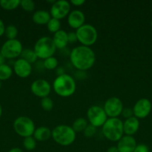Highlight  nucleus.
<instances>
[{
    "label": "nucleus",
    "mask_w": 152,
    "mask_h": 152,
    "mask_svg": "<svg viewBox=\"0 0 152 152\" xmlns=\"http://www.w3.org/2000/svg\"><path fill=\"white\" fill-rule=\"evenodd\" d=\"M70 62L74 68L80 71L90 69L95 62V53L90 47L79 45L74 48L69 54Z\"/></svg>",
    "instance_id": "obj_1"
},
{
    "label": "nucleus",
    "mask_w": 152,
    "mask_h": 152,
    "mask_svg": "<svg viewBox=\"0 0 152 152\" xmlns=\"http://www.w3.org/2000/svg\"><path fill=\"white\" fill-rule=\"evenodd\" d=\"M52 88L58 96L69 97L74 94L76 91L75 80L69 74H60L54 80Z\"/></svg>",
    "instance_id": "obj_2"
},
{
    "label": "nucleus",
    "mask_w": 152,
    "mask_h": 152,
    "mask_svg": "<svg viewBox=\"0 0 152 152\" xmlns=\"http://www.w3.org/2000/svg\"><path fill=\"white\" fill-rule=\"evenodd\" d=\"M104 137L112 142H118L124 136L123 121L119 117L108 118L101 127Z\"/></svg>",
    "instance_id": "obj_3"
},
{
    "label": "nucleus",
    "mask_w": 152,
    "mask_h": 152,
    "mask_svg": "<svg viewBox=\"0 0 152 152\" xmlns=\"http://www.w3.org/2000/svg\"><path fill=\"white\" fill-rule=\"evenodd\" d=\"M52 137L58 145L61 146H69L75 141L76 133L72 126L58 125L52 130Z\"/></svg>",
    "instance_id": "obj_4"
},
{
    "label": "nucleus",
    "mask_w": 152,
    "mask_h": 152,
    "mask_svg": "<svg viewBox=\"0 0 152 152\" xmlns=\"http://www.w3.org/2000/svg\"><path fill=\"white\" fill-rule=\"evenodd\" d=\"M33 50H34L38 59L44 60L51 56H54L57 48L52 38L49 37H42L37 40Z\"/></svg>",
    "instance_id": "obj_5"
},
{
    "label": "nucleus",
    "mask_w": 152,
    "mask_h": 152,
    "mask_svg": "<svg viewBox=\"0 0 152 152\" xmlns=\"http://www.w3.org/2000/svg\"><path fill=\"white\" fill-rule=\"evenodd\" d=\"M77 42L80 45L90 47L96 42L98 39V31L93 25L90 24H84L75 31Z\"/></svg>",
    "instance_id": "obj_6"
},
{
    "label": "nucleus",
    "mask_w": 152,
    "mask_h": 152,
    "mask_svg": "<svg viewBox=\"0 0 152 152\" xmlns=\"http://www.w3.org/2000/svg\"><path fill=\"white\" fill-rule=\"evenodd\" d=\"M13 128L14 132L23 138L33 136L36 129L34 122L26 116H20L15 119Z\"/></svg>",
    "instance_id": "obj_7"
},
{
    "label": "nucleus",
    "mask_w": 152,
    "mask_h": 152,
    "mask_svg": "<svg viewBox=\"0 0 152 152\" xmlns=\"http://www.w3.org/2000/svg\"><path fill=\"white\" fill-rule=\"evenodd\" d=\"M86 118L89 124L95 128H99L102 127L108 119V117L103 107L94 105L88 108L86 111Z\"/></svg>",
    "instance_id": "obj_8"
},
{
    "label": "nucleus",
    "mask_w": 152,
    "mask_h": 152,
    "mask_svg": "<svg viewBox=\"0 0 152 152\" xmlns=\"http://www.w3.org/2000/svg\"><path fill=\"white\" fill-rule=\"evenodd\" d=\"M23 48L19 40L7 39L0 48V52L5 59H12L20 56Z\"/></svg>",
    "instance_id": "obj_9"
},
{
    "label": "nucleus",
    "mask_w": 152,
    "mask_h": 152,
    "mask_svg": "<svg viewBox=\"0 0 152 152\" xmlns=\"http://www.w3.org/2000/svg\"><path fill=\"white\" fill-rule=\"evenodd\" d=\"M103 108L109 118H116L121 115L123 111V102L119 98L112 96L105 101Z\"/></svg>",
    "instance_id": "obj_10"
},
{
    "label": "nucleus",
    "mask_w": 152,
    "mask_h": 152,
    "mask_svg": "<svg viewBox=\"0 0 152 152\" xmlns=\"http://www.w3.org/2000/svg\"><path fill=\"white\" fill-rule=\"evenodd\" d=\"M71 10V4L66 0L55 1L50 8L51 16L52 18L61 20L69 15Z\"/></svg>",
    "instance_id": "obj_11"
},
{
    "label": "nucleus",
    "mask_w": 152,
    "mask_h": 152,
    "mask_svg": "<svg viewBox=\"0 0 152 152\" xmlns=\"http://www.w3.org/2000/svg\"><path fill=\"white\" fill-rule=\"evenodd\" d=\"M31 91L34 96L41 99L47 97L52 91V86L47 80L38 79L31 83Z\"/></svg>",
    "instance_id": "obj_12"
},
{
    "label": "nucleus",
    "mask_w": 152,
    "mask_h": 152,
    "mask_svg": "<svg viewBox=\"0 0 152 152\" xmlns=\"http://www.w3.org/2000/svg\"><path fill=\"white\" fill-rule=\"evenodd\" d=\"M152 104L148 99L142 98L137 101L133 107L134 116L137 119H144L150 114L151 111Z\"/></svg>",
    "instance_id": "obj_13"
},
{
    "label": "nucleus",
    "mask_w": 152,
    "mask_h": 152,
    "mask_svg": "<svg viewBox=\"0 0 152 152\" xmlns=\"http://www.w3.org/2000/svg\"><path fill=\"white\" fill-rule=\"evenodd\" d=\"M13 71L17 77L20 78H27L32 72V65L25 59L19 58L13 63Z\"/></svg>",
    "instance_id": "obj_14"
},
{
    "label": "nucleus",
    "mask_w": 152,
    "mask_h": 152,
    "mask_svg": "<svg viewBox=\"0 0 152 152\" xmlns=\"http://www.w3.org/2000/svg\"><path fill=\"white\" fill-rule=\"evenodd\" d=\"M67 23L72 29H78L85 24V15L81 10H73L67 16Z\"/></svg>",
    "instance_id": "obj_15"
},
{
    "label": "nucleus",
    "mask_w": 152,
    "mask_h": 152,
    "mask_svg": "<svg viewBox=\"0 0 152 152\" xmlns=\"http://www.w3.org/2000/svg\"><path fill=\"white\" fill-rule=\"evenodd\" d=\"M137 145V140L134 137L124 134L117 142L116 147L119 152H134Z\"/></svg>",
    "instance_id": "obj_16"
},
{
    "label": "nucleus",
    "mask_w": 152,
    "mask_h": 152,
    "mask_svg": "<svg viewBox=\"0 0 152 152\" xmlns=\"http://www.w3.org/2000/svg\"><path fill=\"white\" fill-rule=\"evenodd\" d=\"M139 128V120L134 116L128 119H125L123 122V130L125 135L133 136L135 134Z\"/></svg>",
    "instance_id": "obj_17"
},
{
    "label": "nucleus",
    "mask_w": 152,
    "mask_h": 152,
    "mask_svg": "<svg viewBox=\"0 0 152 152\" xmlns=\"http://www.w3.org/2000/svg\"><path fill=\"white\" fill-rule=\"evenodd\" d=\"M54 43L56 46L57 49H62L65 48L69 44L68 40V33L64 30H60L58 32L54 34L53 37H52Z\"/></svg>",
    "instance_id": "obj_18"
},
{
    "label": "nucleus",
    "mask_w": 152,
    "mask_h": 152,
    "mask_svg": "<svg viewBox=\"0 0 152 152\" xmlns=\"http://www.w3.org/2000/svg\"><path fill=\"white\" fill-rule=\"evenodd\" d=\"M52 16L50 13L46 10H36L32 15V20L36 25H47Z\"/></svg>",
    "instance_id": "obj_19"
},
{
    "label": "nucleus",
    "mask_w": 152,
    "mask_h": 152,
    "mask_svg": "<svg viewBox=\"0 0 152 152\" xmlns=\"http://www.w3.org/2000/svg\"><path fill=\"white\" fill-rule=\"evenodd\" d=\"M33 137L37 141L44 142L52 137V130L46 126H40L35 129Z\"/></svg>",
    "instance_id": "obj_20"
},
{
    "label": "nucleus",
    "mask_w": 152,
    "mask_h": 152,
    "mask_svg": "<svg viewBox=\"0 0 152 152\" xmlns=\"http://www.w3.org/2000/svg\"><path fill=\"white\" fill-rule=\"evenodd\" d=\"M88 125H89V123H88L86 119L83 118V117H79L73 122L72 128L76 134L80 133V132H83V131L85 130Z\"/></svg>",
    "instance_id": "obj_21"
},
{
    "label": "nucleus",
    "mask_w": 152,
    "mask_h": 152,
    "mask_svg": "<svg viewBox=\"0 0 152 152\" xmlns=\"http://www.w3.org/2000/svg\"><path fill=\"white\" fill-rule=\"evenodd\" d=\"M20 56V58L25 59V61H27V62H28L29 63H31V65H32L33 63H34V62H36V61L38 59V57H37V55H36L34 50H33V49L30 48H23Z\"/></svg>",
    "instance_id": "obj_22"
},
{
    "label": "nucleus",
    "mask_w": 152,
    "mask_h": 152,
    "mask_svg": "<svg viewBox=\"0 0 152 152\" xmlns=\"http://www.w3.org/2000/svg\"><path fill=\"white\" fill-rule=\"evenodd\" d=\"M13 68L7 64L0 65V80L5 81L9 80L13 74Z\"/></svg>",
    "instance_id": "obj_23"
},
{
    "label": "nucleus",
    "mask_w": 152,
    "mask_h": 152,
    "mask_svg": "<svg viewBox=\"0 0 152 152\" xmlns=\"http://www.w3.org/2000/svg\"><path fill=\"white\" fill-rule=\"evenodd\" d=\"M20 5V0H1L0 6L6 10H13Z\"/></svg>",
    "instance_id": "obj_24"
},
{
    "label": "nucleus",
    "mask_w": 152,
    "mask_h": 152,
    "mask_svg": "<svg viewBox=\"0 0 152 152\" xmlns=\"http://www.w3.org/2000/svg\"><path fill=\"white\" fill-rule=\"evenodd\" d=\"M46 26H47V28L49 32L52 33V34H55V33L61 30V20H58V19L52 17L47 23Z\"/></svg>",
    "instance_id": "obj_25"
},
{
    "label": "nucleus",
    "mask_w": 152,
    "mask_h": 152,
    "mask_svg": "<svg viewBox=\"0 0 152 152\" xmlns=\"http://www.w3.org/2000/svg\"><path fill=\"white\" fill-rule=\"evenodd\" d=\"M43 65L46 69L52 71V70H55V68L58 67V60L55 56H51V57H49L43 60Z\"/></svg>",
    "instance_id": "obj_26"
},
{
    "label": "nucleus",
    "mask_w": 152,
    "mask_h": 152,
    "mask_svg": "<svg viewBox=\"0 0 152 152\" xmlns=\"http://www.w3.org/2000/svg\"><path fill=\"white\" fill-rule=\"evenodd\" d=\"M4 35L7 39H16L18 35V29L15 25H10L5 27Z\"/></svg>",
    "instance_id": "obj_27"
},
{
    "label": "nucleus",
    "mask_w": 152,
    "mask_h": 152,
    "mask_svg": "<svg viewBox=\"0 0 152 152\" xmlns=\"http://www.w3.org/2000/svg\"><path fill=\"white\" fill-rule=\"evenodd\" d=\"M37 146V140L34 138V137H28L24 138L23 140V147L27 151H33Z\"/></svg>",
    "instance_id": "obj_28"
},
{
    "label": "nucleus",
    "mask_w": 152,
    "mask_h": 152,
    "mask_svg": "<svg viewBox=\"0 0 152 152\" xmlns=\"http://www.w3.org/2000/svg\"><path fill=\"white\" fill-rule=\"evenodd\" d=\"M40 105L44 111H50L54 107V102L52 98L47 96V97L42 98L40 101Z\"/></svg>",
    "instance_id": "obj_29"
},
{
    "label": "nucleus",
    "mask_w": 152,
    "mask_h": 152,
    "mask_svg": "<svg viewBox=\"0 0 152 152\" xmlns=\"http://www.w3.org/2000/svg\"><path fill=\"white\" fill-rule=\"evenodd\" d=\"M19 6L26 12H33L36 7L35 3L32 0H22Z\"/></svg>",
    "instance_id": "obj_30"
},
{
    "label": "nucleus",
    "mask_w": 152,
    "mask_h": 152,
    "mask_svg": "<svg viewBox=\"0 0 152 152\" xmlns=\"http://www.w3.org/2000/svg\"><path fill=\"white\" fill-rule=\"evenodd\" d=\"M96 130H97V128L94 127L92 126V125L89 124L86 128L85 129V130L83 131V135H84L86 137L88 138H91L94 136V135L96 134Z\"/></svg>",
    "instance_id": "obj_31"
},
{
    "label": "nucleus",
    "mask_w": 152,
    "mask_h": 152,
    "mask_svg": "<svg viewBox=\"0 0 152 152\" xmlns=\"http://www.w3.org/2000/svg\"><path fill=\"white\" fill-rule=\"evenodd\" d=\"M121 115L125 119H128L130 117H133L134 116V112H133L132 108H124L123 111H122Z\"/></svg>",
    "instance_id": "obj_32"
},
{
    "label": "nucleus",
    "mask_w": 152,
    "mask_h": 152,
    "mask_svg": "<svg viewBox=\"0 0 152 152\" xmlns=\"http://www.w3.org/2000/svg\"><path fill=\"white\" fill-rule=\"evenodd\" d=\"M134 152H149V148L145 144H139L136 146Z\"/></svg>",
    "instance_id": "obj_33"
},
{
    "label": "nucleus",
    "mask_w": 152,
    "mask_h": 152,
    "mask_svg": "<svg viewBox=\"0 0 152 152\" xmlns=\"http://www.w3.org/2000/svg\"><path fill=\"white\" fill-rule=\"evenodd\" d=\"M68 40L69 43H71V44H73V43H75L76 42H77V38L75 32L68 33Z\"/></svg>",
    "instance_id": "obj_34"
},
{
    "label": "nucleus",
    "mask_w": 152,
    "mask_h": 152,
    "mask_svg": "<svg viewBox=\"0 0 152 152\" xmlns=\"http://www.w3.org/2000/svg\"><path fill=\"white\" fill-rule=\"evenodd\" d=\"M70 4H72L74 6H77V7H79V6H81L86 2L85 0H71L69 1Z\"/></svg>",
    "instance_id": "obj_35"
},
{
    "label": "nucleus",
    "mask_w": 152,
    "mask_h": 152,
    "mask_svg": "<svg viewBox=\"0 0 152 152\" xmlns=\"http://www.w3.org/2000/svg\"><path fill=\"white\" fill-rule=\"evenodd\" d=\"M4 31H5V26H4L3 21L0 19V37L4 35Z\"/></svg>",
    "instance_id": "obj_36"
},
{
    "label": "nucleus",
    "mask_w": 152,
    "mask_h": 152,
    "mask_svg": "<svg viewBox=\"0 0 152 152\" xmlns=\"http://www.w3.org/2000/svg\"><path fill=\"white\" fill-rule=\"evenodd\" d=\"M107 152H119V151L118 150L117 147L116 146H110V148L107 149Z\"/></svg>",
    "instance_id": "obj_37"
},
{
    "label": "nucleus",
    "mask_w": 152,
    "mask_h": 152,
    "mask_svg": "<svg viewBox=\"0 0 152 152\" xmlns=\"http://www.w3.org/2000/svg\"><path fill=\"white\" fill-rule=\"evenodd\" d=\"M5 58L3 56V55L1 54V52H0V65L5 64Z\"/></svg>",
    "instance_id": "obj_38"
},
{
    "label": "nucleus",
    "mask_w": 152,
    "mask_h": 152,
    "mask_svg": "<svg viewBox=\"0 0 152 152\" xmlns=\"http://www.w3.org/2000/svg\"><path fill=\"white\" fill-rule=\"evenodd\" d=\"M8 152H23V151H22V150L20 148L16 147V148H13L10 150H9Z\"/></svg>",
    "instance_id": "obj_39"
},
{
    "label": "nucleus",
    "mask_w": 152,
    "mask_h": 152,
    "mask_svg": "<svg viewBox=\"0 0 152 152\" xmlns=\"http://www.w3.org/2000/svg\"><path fill=\"white\" fill-rule=\"evenodd\" d=\"M1 115H2V107H1V104H0V118H1Z\"/></svg>",
    "instance_id": "obj_40"
},
{
    "label": "nucleus",
    "mask_w": 152,
    "mask_h": 152,
    "mask_svg": "<svg viewBox=\"0 0 152 152\" xmlns=\"http://www.w3.org/2000/svg\"><path fill=\"white\" fill-rule=\"evenodd\" d=\"M1 86H2V84H1V80H0V89H1Z\"/></svg>",
    "instance_id": "obj_41"
},
{
    "label": "nucleus",
    "mask_w": 152,
    "mask_h": 152,
    "mask_svg": "<svg viewBox=\"0 0 152 152\" xmlns=\"http://www.w3.org/2000/svg\"><path fill=\"white\" fill-rule=\"evenodd\" d=\"M151 28H152V20H151Z\"/></svg>",
    "instance_id": "obj_42"
},
{
    "label": "nucleus",
    "mask_w": 152,
    "mask_h": 152,
    "mask_svg": "<svg viewBox=\"0 0 152 152\" xmlns=\"http://www.w3.org/2000/svg\"><path fill=\"white\" fill-rule=\"evenodd\" d=\"M0 48H1V47H0Z\"/></svg>",
    "instance_id": "obj_43"
}]
</instances>
